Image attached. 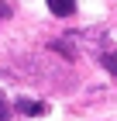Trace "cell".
Wrapping results in <instances>:
<instances>
[{
    "label": "cell",
    "mask_w": 117,
    "mask_h": 121,
    "mask_svg": "<svg viewBox=\"0 0 117 121\" xmlns=\"http://www.w3.org/2000/svg\"><path fill=\"white\" fill-rule=\"evenodd\" d=\"M14 107H17L21 114H28V118H41V114L48 111V107H45V104H41V100H17V104H14Z\"/></svg>",
    "instance_id": "6da1fadb"
},
{
    "label": "cell",
    "mask_w": 117,
    "mask_h": 121,
    "mask_svg": "<svg viewBox=\"0 0 117 121\" xmlns=\"http://www.w3.org/2000/svg\"><path fill=\"white\" fill-rule=\"evenodd\" d=\"M4 17H10V7H7V4H0V21H4Z\"/></svg>",
    "instance_id": "5b68a950"
},
{
    "label": "cell",
    "mask_w": 117,
    "mask_h": 121,
    "mask_svg": "<svg viewBox=\"0 0 117 121\" xmlns=\"http://www.w3.org/2000/svg\"><path fill=\"white\" fill-rule=\"evenodd\" d=\"M7 114H10V107H7V100L0 97V121H7Z\"/></svg>",
    "instance_id": "277c9868"
},
{
    "label": "cell",
    "mask_w": 117,
    "mask_h": 121,
    "mask_svg": "<svg viewBox=\"0 0 117 121\" xmlns=\"http://www.w3.org/2000/svg\"><path fill=\"white\" fill-rule=\"evenodd\" d=\"M48 10H52L55 17H69L72 10H76V0H48Z\"/></svg>",
    "instance_id": "7a4b0ae2"
},
{
    "label": "cell",
    "mask_w": 117,
    "mask_h": 121,
    "mask_svg": "<svg viewBox=\"0 0 117 121\" xmlns=\"http://www.w3.org/2000/svg\"><path fill=\"white\" fill-rule=\"evenodd\" d=\"M103 66H107L110 73L117 76V52H107V56H103Z\"/></svg>",
    "instance_id": "3957f363"
}]
</instances>
